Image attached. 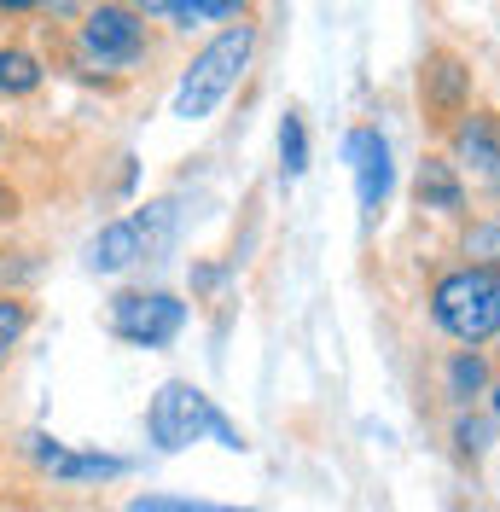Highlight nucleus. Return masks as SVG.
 <instances>
[{"mask_svg": "<svg viewBox=\"0 0 500 512\" xmlns=\"http://www.w3.org/2000/svg\"><path fill=\"white\" fill-rule=\"evenodd\" d=\"M431 315L448 338H460V344H489L500 332V274L495 268H454L437 291H431Z\"/></svg>", "mask_w": 500, "mask_h": 512, "instance_id": "obj_1", "label": "nucleus"}, {"mask_svg": "<svg viewBox=\"0 0 500 512\" xmlns=\"http://www.w3.org/2000/svg\"><path fill=\"white\" fill-rule=\"evenodd\" d=\"M250 47H256V30L250 24H233V30H221L198 59H192V70L181 76V88H175V117H210L221 99H227V88L239 82V70L250 64Z\"/></svg>", "mask_w": 500, "mask_h": 512, "instance_id": "obj_2", "label": "nucleus"}, {"mask_svg": "<svg viewBox=\"0 0 500 512\" xmlns=\"http://www.w3.org/2000/svg\"><path fill=\"white\" fill-rule=\"evenodd\" d=\"M146 425H152V443L175 454V448L198 443V437L216 425V402H210L198 384L169 379V384H163V390L152 396V414H146Z\"/></svg>", "mask_w": 500, "mask_h": 512, "instance_id": "obj_3", "label": "nucleus"}, {"mask_svg": "<svg viewBox=\"0 0 500 512\" xmlns=\"http://www.w3.org/2000/svg\"><path fill=\"white\" fill-rule=\"evenodd\" d=\"M111 326H117V338L140 344V350H163L187 326V303L169 291H123L111 303Z\"/></svg>", "mask_w": 500, "mask_h": 512, "instance_id": "obj_4", "label": "nucleus"}, {"mask_svg": "<svg viewBox=\"0 0 500 512\" xmlns=\"http://www.w3.org/2000/svg\"><path fill=\"white\" fill-rule=\"evenodd\" d=\"M146 47V24L134 18V6H94L82 18V53L99 64H128Z\"/></svg>", "mask_w": 500, "mask_h": 512, "instance_id": "obj_5", "label": "nucleus"}, {"mask_svg": "<svg viewBox=\"0 0 500 512\" xmlns=\"http://www.w3.org/2000/svg\"><path fill=\"white\" fill-rule=\"evenodd\" d=\"M349 163H355V192H361V210L378 216L384 198H390V140L378 128H355L349 134Z\"/></svg>", "mask_w": 500, "mask_h": 512, "instance_id": "obj_6", "label": "nucleus"}, {"mask_svg": "<svg viewBox=\"0 0 500 512\" xmlns=\"http://www.w3.org/2000/svg\"><path fill=\"white\" fill-rule=\"evenodd\" d=\"M466 88H471V70L454 59V53H431L425 70H419V94H425V105H431V117H437V123L460 117Z\"/></svg>", "mask_w": 500, "mask_h": 512, "instance_id": "obj_7", "label": "nucleus"}, {"mask_svg": "<svg viewBox=\"0 0 500 512\" xmlns=\"http://www.w3.org/2000/svg\"><path fill=\"white\" fill-rule=\"evenodd\" d=\"M35 460L53 478H123L128 472V460H117V454H70V448L47 443V437H35Z\"/></svg>", "mask_w": 500, "mask_h": 512, "instance_id": "obj_8", "label": "nucleus"}, {"mask_svg": "<svg viewBox=\"0 0 500 512\" xmlns=\"http://www.w3.org/2000/svg\"><path fill=\"white\" fill-rule=\"evenodd\" d=\"M454 152H460V163H471L477 175L500 181V123L495 117H466V123L454 128Z\"/></svg>", "mask_w": 500, "mask_h": 512, "instance_id": "obj_9", "label": "nucleus"}, {"mask_svg": "<svg viewBox=\"0 0 500 512\" xmlns=\"http://www.w3.org/2000/svg\"><path fill=\"white\" fill-rule=\"evenodd\" d=\"M419 204H425V210H442V216H460V210H466V187H460V175H454L448 158L419 163Z\"/></svg>", "mask_w": 500, "mask_h": 512, "instance_id": "obj_10", "label": "nucleus"}, {"mask_svg": "<svg viewBox=\"0 0 500 512\" xmlns=\"http://www.w3.org/2000/svg\"><path fill=\"white\" fill-rule=\"evenodd\" d=\"M128 262H140V233H134V222H111L88 245V268L94 274H123Z\"/></svg>", "mask_w": 500, "mask_h": 512, "instance_id": "obj_11", "label": "nucleus"}, {"mask_svg": "<svg viewBox=\"0 0 500 512\" xmlns=\"http://www.w3.org/2000/svg\"><path fill=\"white\" fill-rule=\"evenodd\" d=\"M35 82H41V64L30 53H18V47H6L0 53V94H30Z\"/></svg>", "mask_w": 500, "mask_h": 512, "instance_id": "obj_12", "label": "nucleus"}, {"mask_svg": "<svg viewBox=\"0 0 500 512\" xmlns=\"http://www.w3.org/2000/svg\"><path fill=\"white\" fill-rule=\"evenodd\" d=\"M280 163H285V175H303L309 169V134H303V117L297 111H285V123H280Z\"/></svg>", "mask_w": 500, "mask_h": 512, "instance_id": "obj_13", "label": "nucleus"}, {"mask_svg": "<svg viewBox=\"0 0 500 512\" xmlns=\"http://www.w3.org/2000/svg\"><path fill=\"white\" fill-rule=\"evenodd\" d=\"M134 233H140V256L163 251V245H169V233H175V204H152V210L134 222Z\"/></svg>", "mask_w": 500, "mask_h": 512, "instance_id": "obj_14", "label": "nucleus"}, {"mask_svg": "<svg viewBox=\"0 0 500 512\" xmlns=\"http://www.w3.org/2000/svg\"><path fill=\"white\" fill-rule=\"evenodd\" d=\"M489 384V367H483V355L466 350V355H454V367H448V390L454 396H477Z\"/></svg>", "mask_w": 500, "mask_h": 512, "instance_id": "obj_15", "label": "nucleus"}, {"mask_svg": "<svg viewBox=\"0 0 500 512\" xmlns=\"http://www.w3.org/2000/svg\"><path fill=\"white\" fill-rule=\"evenodd\" d=\"M466 256L477 262V268H495L500 274V222H483L466 233Z\"/></svg>", "mask_w": 500, "mask_h": 512, "instance_id": "obj_16", "label": "nucleus"}, {"mask_svg": "<svg viewBox=\"0 0 500 512\" xmlns=\"http://www.w3.org/2000/svg\"><path fill=\"white\" fill-rule=\"evenodd\" d=\"M134 512H245V507H210V501H175V495H140Z\"/></svg>", "mask_w": 500, "mask_h": 512, "instance_id": "obj_17", "label": "nucleus"}, {"mask_svg": "<svg viewBox=\"0 0 500 512\" xmlns=\"http://www.w3.org/2000/svg\"><path fill=\"white\" fill-rule=\"evenodd\" d=\"M24 326H30V309L6 297V303H0V355H6L12 344H18V338H24Z\"/></svg>", "mask_w": 500, "mask_h": 512, "instance_id": "obj_18", "label": "nucleus"}, {"mask_svg": "<svg viewBox=\"0 0 500 512\" xmlns=\"http://www.w3.org/2000/svg\"><path fill=\"white\" fill-rule=\"evenodd\" d=\"M454 437H460L466 454H483V448H489V425H483V419H460V431H454Z\"/></svg>", "mask_w": 500, "mask_h": 512, "instance_id": "obj_19", "label": "nucleus"}, {"mask_svg": "<svg viewBox=\"0 0 500 512\" xmlns=\"http://www.w3.org/2000/svg\"><path fill=\"white\" fill-rule=\"evenodd\" d=\"M169 12H175V18H181V24H192V18H204V0H175V6H169Z\"/></svg>", "mask_w": 500, "mask_h": 512, "instance_id": "obj_20", "label": "nucleus"}, {"mask_svg": "<svg viewBox=\"0 0 500 512\" xmlns=\"http://www.w3.org/2000/svg\"><path fill=\"white\" fill-rule=\"evenodd\" d=\"M245 0H204V18H227V12H239Z\"/></svg>", "mask_w": 500, "mask_h": 512, "instance_id": "obj_21", "label": "nucleus"}, {"mask_svg": "<svg viewBox=\"0 0 500 512\" xmlns=\"http://www.w3.org/2000/svg\"><path fill=\"white\" fill-rule=\"evenodd\" d=\"M12 210H18V198H12V187H6V181H0V216H12Z\"/></svg>", "mask_w": 500, "mask_h": 512, "instance_id": "obj_22", "label": "nucleus"}, {"mask_svg": "<svg viewBox=\"0 0 500 512\" xmlns=\"http://www.w3.org/2000/svg\"><path fill=\"white\" fill-rule=\"evenodd\" d=\"M134 6H140V12H169L175 0H134Z\"/></svg>", "mask_w": 500, "mask_h": 512, "instance_id": "obj_23", "label": "nucleus"}, {"mask_svg": "<svg viewBox=\"0 0 500 512\" xmlns=\"http://www.w3.org/2000/svg\"><path fill=\"white\" fill-rule=\"evenodd\" d=\"M24 6H41V0H0V12H24Z\"/></svg>", "mask_w": 500, "mask_h": 512, "instance_id": "obj_24", "label": "nucleus"}, {"mask_svg": "<svg viewBox=\"0 0 500 512\" xmlns=\"http://www.w3.org/2000/svg\"><path fill=\"white\" fill-rule=\"evenodd\" d=\"M489 396H495V414H500V390H489Z\"/></svg>", "mask_w": 500, "mask_h": 512, "instance_id": "obj_25", "label": "nucleus"}, {"mask_svg": "<svg viewBox=\"0 0 500 512\" xmlns=\"http://www.w3.org/2000/svg\"><path fill=\"white\" fill-rule=\"evenodd\" d=\"M495 192H500V181H495Z\"/></svg>", "mask_w": 500, "mask_h": 512, "instance_id": "obj_26", "label": "nucleus"}]
</instances>
